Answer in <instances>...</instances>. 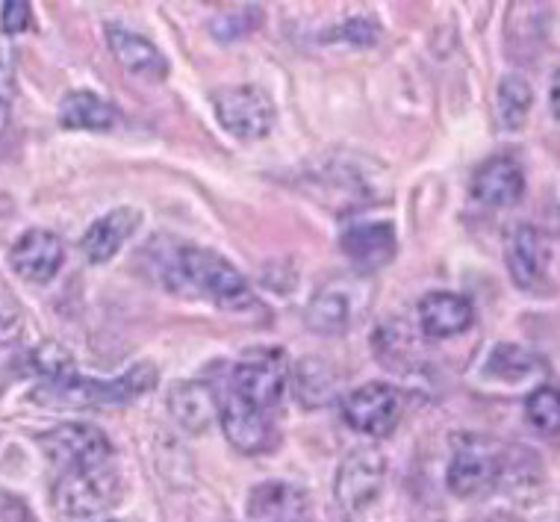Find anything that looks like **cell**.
<instances>
[{"mask_svg": "<svg viewBox=\"0 0 560 522\" xmlns=\"http://www.w3.org/2000/svg\"><path fill=\"white\" fill-rule=\"evenodd\" d=\"M551 113H555V118H558V83H555V89H551Z\"/></svg>", "mask_w": 560, "mask_h": 522, "instance_id": "31", "label": "cell"}, {"mask_svg": "<svg viewBox=\"0 0 560 522\" xmlns=\"http://www.w3.org/2000/svg\"><path fill=\"white\" fill-rule=\"evenodd\" d=\"M160 369L154 363H136L118 378H80L78 372L59 381H42L39 387L30 393V398L42 407H107V405H127L133 398L145 396L148 390L156 387Z\"/></svg>", "mask_w": 560, "mask_h": 522, "instance_id": "2", "label": "cell"}, {"mask_svg": "<svg viewBox=\"0 0 560 522\" xmlns=\"http://www.w3.org/2000/svg\"><path fill=\"white\" fill-rule=\"evenodd\" d=\"M62 260H66L62 240L54 231H45V228H33L24 236H19V242L12 245L10 252L12 269L27 283L54 281L57 271L62 269Z\"/></svg>", "mask_w": 560, "mask_h": 522, "instance_id": "10", "label": "cell"}, {"mask_svg": "<svg viewBox=\"0 0 560 522\" xmlns=\"http://www.w3.org/2000/svg\"><path fill=\"white\" fill-rule=\"evenodd\" d=\"M387 464L375 445H358L351 449L337 473V502L342 511L358 513L375 502V496L384 487Z\"/></svg>", "mask_w": 560, "mask_h": 522, "instance_id": "8", "label": "cell"}, {"mask_svg": "<svg viewBox=\"0 0 560 522\" xmlns=\"http://www.w3.org/2000/svg\"><path fill=\"white\" fill-rule=\"evenodd\" d=\"M534 92L522 74H504L495 92V113L504 130H522L532 116Z\"/></svg>", "mask_w": 560, "mask_h": 522, "instance_id": "21", "label": "cell"}, {"mask_svg": "<svg viewBox=\"0 0 560 522\" xmlns=\"http://www.w3.org/2000/svg\"><path fill=\"white\" fill-rule=\"evenodd\" d=\"M342 39H354L358 45H369V42H375V27L366 24L363 19L348 21L346 27H342Z\"/></svg>", "mask_w": 560, "mask_h": 522, "instance_id": "29", "label": "cell"}, {"mask_svg": "<svg viewBox=\"0 0 560 522\" xmlns=\"http://www.w3.org/2000/svg\"><path fill=\"white\" fill-rule=\"evenodd\" d=\"M307 363V372L299 369V396H304L307 390H316V402H325L330 396V378L325 375V360H304Z\"/></svg>", "mask_w": 560, "mask_h": 522, "instance_id": "26", "label": "cell"}, {"mask_svg": "<svg viewBox=\"0 0 560 522\" xmlns=\"http://www.w3.org/2000/svg\"><path fill=\"white\" fill-rule=\"evenodd\" d=\"M39 445L54 464L62 466V473L101 466L113 457L109 437L101 428L86 426V422H66V426L54 428V431L39 437Z\"/></svg>", "mask_w": 560, "mask_h": 522, "instance_id": "7", "label": "cell"}, {"mask_svg": "<svg viewBox=\"0 0 560 522\" xmlns=\"http://www.w3.org/2000/svg\"><path fill=\"white\" fill-rule=\"evenodd\" d=\"M475 322L472 301L460 292L436 290L422 295L419 301V325L425 330V337L445 339L464 334Z\"/></svg>", "mask_w": 560, "mask_h": 522, "instance_id": "15", "label": "cell"}, {"mask_svg": "<svg viewBox=\"0 0 560 522\" xmlns=\"http://www.w3.org/2000/svg\"><path fill=\"white\" fill-rule=\"evenodd\" d=\"M210 101H213L219 125L242 142L266 139L275 127V118H278L271 97L254 83L215 89Z\"/></svg>", "mask_w": 560, "mask_h": 522, "instance_id": "5", "label": "cell"}, {"mask_svg": "<svg viewBox=\"0 0 560 522\" xmlns=\"http://www.w3.org/2000/svg\"><path fill=\"white\" fill-rule=\"evenodd\" d=\"M525 414L534 428H540L542 434H558L560 431V405H558V390L542 384L528 396L525 402Z\"/></svg>", "mask_w": 560, "mask_h": 522, "instance_id": "25", "label": "cell"}, {"mask_svg": "<svg viewBox=\"0 0 560 522\" xmlns=\"http://www.w3.org/2000/svg\"><path fill=\"white\" fill-rule=\"evenodd\" d=\"M156 275L174 295H195L213 301L222 310H245L254 304L248 281L222 254L192 242H174L172 248H156Z\"/></svg>", "mask_w": 560, "mask_h": 522, "instance_id": "1", "label": "cell"}, {"mask_svg": "<svg viewBox=\"0 0 560 522\" xmlns=\"http://www.w3.org/2000/svg\"><path fill=\"white\" fill-rule=\"evenodd\" d=\"M125 494V484L116 466L101 464L86 469H66L54 484V508L68 520H86L95 513L116 508Z\"/></svg>", "mask_w": 560, "mask_h": 522, "instance_id": "3", "label": "cell"}, {"mask_svg": "<svg viewBox=\"0 0 560 522\" xmlns=\"http://www.w3.org/2000/svg\"><path fill=\"white\" fill-rule=\"evenodd\" d=\"M139 224H142V213L136 207L109 210L107 216H101L89 224V231L80 240V252L86 254L89 263L104 266L125 248V242L139 231Z\"/></svg>", "mask_w": 560, "mask_h": 522, "instance_id": "11", "label": "cell"}, {"mask_svg": "<svg viewBox=\"0 0 560 522\" xmlns=\"http://www.w3.org/2000/svg\"><path fill=\"white\" fill-rule=\"evenodd\" d=\"M219 422H222L224 437L231 440L233 449H240L242 455H260V452H269L275 443L269 414L242 402L231 390L219 396Z\"/></svg>", "mask_w": 560, "mask_h": 522, "instance_id": "9", "label": "cell"}, {"mask_svg": "<svg viewBox=\"0 0 560 522\" xmlns=\"http://www.w3.org/2000/svg\"><path fill=\"white\" fill-rule=\"evenodd\" d=\"M287 387H290V360L280 348L248 351L231 372V393L262 414L280 405Z\"/></svg>", "mask_w": 560, "mask_h": 522, "instance_id": "4", "label": "cell"}, {"mask_svg": "<svg viewBox=\"0 0 560 522\" xmlns=\"http://www.w3.org/2000/svg\"><path fill=\"white\" fill-rule=\"evenodd\" d=\"M7 121H10V104H7V97L0 95V134H3Z\"/></svg>", "mask_w": 560, "mask_h": 522, "instance_id": "30", "label": "cell"}, {"mask_svg": "<svg viewBox=\"0 0 560 522\" xmlns=\"http://www.w3.org/2000/svg\"><path fill=\"white\" fill-rule=\"evenodd\" d=\"M339 248L363 271H375L396 257V228L393 222L348 224L339 236Z\"/></svg>", "mask_w": 560, "mask_h": 522, "instance_id": "13", "label": "cell"}, {"mask_svg": "<svg viewBox=\"0 0 560 522\" xmlns=\"http://www.w3.org/2000/svg\"><path fill=\"white\" fill-rule=\"evenodd\" d=\"M21 328H24V322H21L19 310L12 308L7 299H0V346H7V343H12V339H19Z\"/></svg>", "mask_w": 560, "mask_h": 522, "instance_id": "28", "label": "cell"}, {"mask_svg": "<svg viewBox=\"0 0 560 522\" xmlns=\"http://www.w3.org/2000/svg\"><path fill=\"white\" fill-rule=\"evenodd\" d=\"M445 482L457 499H475V496L490 494L499 482V461L487 455L483 449L464 445L460 452H454Z\"/></svg>", "mask_w": 560, "mask_h": 522, "instance_id": "16", "label": "cell"}, {"mask_svg": "<svg viewBox=\"0 0 560 522\" xmlns=\"http://www.w3.org/2000/svg\"><path fill=\"white\" fill-rule=\"evenodd\" d=\"M168 410L189 434H203L219 419V393L203 381L174 384L168 393Z\"/></svg>", "mask_w": 560, "mask_h": 522, "instance_id": "18", "label": "cell"}, {"mask_svg": "<svg viewBox=\"0 0 560 522\" xmlns=\"http://www.w3.org/2000/svg\"><path fill=\"white\" fill-rule=\"evenodd\" d=\"M118 109L107 97L89 89H74L59 104V125L66 130H89V134H109L118 127Z\"/></svg>", "mask_w": 560, "mask_h": 522, "instance_id": "19", "label": "cell"}, {"mask_svg": "<svg viewBox=\"0 0 560 522\" xmlns=\"http://www.w3.org/2000/svg\"><path fill=\"white\" fill-rule=\"evenodd\" d=\"M260 7H236V10L219 12V15L210 21V33H213L219 42H236L242 39V36H248L252 30L260 27Z\"/></svg>", "mask_w": 560, "mask_h": 522, "instance_id": "23", "label": "cell"}, {"mask_svg": "<svg viewBox=\"0 0 560 522\" xmlns=\"http://www.w3.org/2000/svg\"><path fill=\"white\" fill-rule=\"evenodd\" d=\"M401 407H405L401 393L396 387H389L384 381H372V384L351 390L342 398V419L358 434L389 437L401 419Z\"/></svg>", "mask_w": 560, "mask_h": 522, "instance_id": "6", "label": "cell"}, {"mask_svg": "<svg viewBox=\"0 0 560 522\" xmlns=\"http://www.w3.org/2000/svg\"><path fill=\"white\" fill-rule=\"evenodd\" d=\"M508 271L516 287L522 290H532L542 281V275L549 269L551 260V240L540 228L532 224H520L513 231L511 242H508Z\"/></svg>", "mask_w": 560, "mask_h": 522, "instance_id": "12", "label": "cell"}, {"mask_svg": "<svg viewBox=\"0 0 560 522\" xmlns=\"http://www.w3.org/2000/svg\"><path fill=\"white\" fill-rule=\"evenodd\" d=\"M525 193V172L520 160L508 154L490 156L472 174V198L487 207H511Z\"/></svg>", "mask_w": 560, "mask_h": 522, "instance_id": "14", "label": "cell"}, {"mask_svg": "<svg viewBox=\"0 0 560 522\" xmlns=\"http://www.w3.org/2000/svg\"><path fill=\"white\" fill-rule=\"evenodd\" d=\"M27 369L42 381H59V378L74 375V358L57 343H42L27 355Z\"/></svg>", "mask_w": 560, "mask_h": 522, "instance_id": "22", "label": "cell"}, {"mask_svg": "<svg viewBox=\"0 0 560 522\" xmlns=\"http://www.w3.org/2000/svg\"><path fill=\"white\" fill-rule=\"evenodd\" d=\"M354 320V301L346 287H325L307 304V325L316 334H342Z\"/></svg>", "mask_w": 560, "mask_h": 522, "instance_id": "20", "label": "cell"}, {"mask_svg": "<svg viewBox=\"0 0 560 522\" xmlns=\"http://www.w3.org/2000/svg\"><path fill=\"white\" fill-rule=\"evenodd\" d=\"M30 24H33V7H30L27 0H7L0 7V27H3V33L19 36Z\"/></svg>", "mask_w": 560, "mask_h": 522, "instance_id": "27", "label": "cell"}, {"mask_svg": "<svg viewBox=\"0 0 560 522\" xmlns=\"http://www.w3.org/2000/svg\"><path fill=\"white\" fill-rule=\"evenodd\" d=\"M107 33V45L113 50V57L121 62V66L130 71V74H139L145 80H165L168 78V62L160 54V48H154L145 36H139L133 30L121 27V24H107L104 27Z\"/></svg>", "mask_w": 560, "mask_h": 522, "instance_id": "17", "label": "cell"}, {"mask_svg": "<svg viewBox=\"0 0 560 522\" xmlns=\"http://www.w3.org/2000/svg\"><path fill=\"white\" fill-rule=\"evenodd\" d=\"M540 360L534 358L532 351H525L520 346H495V351L490 355V372L502 381H520V378H528L537 369Z\"/></svg>", "mask_w": 560, "mask_h": 522, "instance_id": "24", "label": "cell"}]
</instances>
